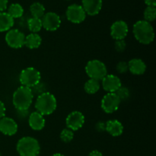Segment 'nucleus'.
Wrapping results in <instances>:
<instances>
[{
  "mask_svg": "<svg viewBox=\"0 0 156 156\" xmlns=\"http://www.w3.org/2000/svg\"><path fill=\"white\" fill-rule=\"evenodd\" d=\"M133 34L136 39L143 44H151L155 38L153 27L145 20L138 21L134 24Z\"/></svg>",
  "mask_w": 156,
  "mask_h": 156,
  "instance_id": "nucleus-1",
  "label": "nucleus"
},
{
  "mask_svg": "<svg viewBox=\"0 0 156 156\" xmlns=\"http://www.w3.org/2000/svg\"><path fill=\"white\" fill-rule=\"evenodd\" d=\"M33 98L31 88L21 85L14 92L12 102L17 111H26L31 105Z\"/></svg>",
  "mask_w": 156,
  "mask_h": 156,
  "instance_id": "nucleus-2",
  "label": "nucleus"
},
{
  "mask_svg": "<svg viewBox=\"0 0 156 156\" xmlns=\"http://www.w3.org/2000/svg\"><path fill=\"white\" fill-rule=\"evenodd\" d=\"M37 111L44 115H50L53 114L56 109V99L51 93L45 92L38 95L35 103Z\"/></svg>",
  "mask_w": 156,
  "mask_h": 156,
  "instance_id": "nucleus-3",
  "label": "nucleus"
},
{
  "mask_svg": "<svg viewBox=\"0 0 156 156\" xmlns=\"http://www.w3.org/2000/svg\"><path fill=\"white\" fill-rule=\"evenodd\" d=\"M16 149L20 156H37L41 147L36 139L25 136L18 140Z\"/></svg>",
  "mask_w": 156,
  "mask_h": 156,
  "instance_id": "nucleus-4",
  "label": "nucleus"
},
{
  "mask_svg": "<svg viewBox=\"0 0 156 156\" xmlns=\"http://www.w3.org/2000/svg\"><path fill=\"white\" fill-rule=\"evenodd\" d=\"M41 73L34 67H28L21 72L19 76V81L22 86L27 88H33L41 82Z\"/></svg>",
  "mask_w": 156,
  "mask_h": 156,
  "instance_id": "nucleus-5",
  "label": "nucleus"
},
{
  "mask_svg": "<svg viewBox=\"0 0 156 156\" xmlns=\"http://www.w3.org/2000/svg\"><path fill=\"white\" fill-rule=\"evenodd\" d=\"M85 72L90 79L100 81L108 74L106 66L98 59L89 61L85 66Z\"/></svg>",
  "mask_w": 156,
  "mask_h": 156,
  "instance_id": "nucleus-6",
  "label": "nucleus"
},
{
  "mask_svg": "<svg viewBox=\"0 0 156 156\" xmlns=\"http://www.w3.org/2000/svg\"><path fill=\"white\" fill-rule=\"evenodd\" d=\"M66 15L67 19L74 24H80L83 22L86 18V13L82 6L77 4H73L69 6Z\"/></svg>",
  "mask_w": 156,
  "mask_h": 156,
  "instance_id": "nucleus-7",
  "label": "nucleus"
},
{
  "mask_svg": "<svg viewBox=\"0 0 156 156\" xmlns=\"http://www.w3.org/2000/svg\"><path fill=\"white\" fill-rule=\"evenodd\" d=\"M120 99L116 93H108L101 100V108L107 114H112L117 111L120 105Z\"/></svg>",
  "mask_w": 156,
  "mask_h": 156,
  "instance_id": "nucleus-8",
  "label": "nucleus"
},
{
  "mask_svg": "<svg viewBox=\"0 0 156 156\" xmlns=\"http://www.w3.org/2000/svg\"><path fill=\"white\" fill-rule=\"evenodd\" d=\"M25 36L18 29H11L5 35V41L8 45L14 49H18L24 45Z\"/></svg>",
  "mask_w": 156,
  "mask_h": 156,
  "instance_id": "nucleus-9",
  "label": "nucleus"
},
{
  "mask_svg": "<svg viewBox=\"0 0 156 156\" xmlns=\"http://www.w3.org/2000/svg\"><path fill=\"white\" fill-rule=\"evenodd\" d=\"M42 26L48 31H55L57 30L61 24V19L59 15L53 12L44 14L41 18Z\"/></svg>",
  "mask_w": 156,
  "mask_h": 156,
  "instance_id": "nucleus-10",
  "label": "nucleus"
},
{
  "mask_svg": "<svg viewBox=\"0 0 156 156\" xmlns=\"http://www.w3.org/2000/svg\"><path fill=\"white\" fill-rule=\"evenodd\" d=\"M85 123V117L80 111H73L66 117V123L68 129L72 131H76L82 127Z\"/></svg>",
  "mask_w": 156,
  "mask_h": 156,
  "instance_id": "nucleus-11",
  "label": "nucleus"
},
{
  "mask_svg": "<svg viewBox=\"0 0 156 156\" xmlns=\"http://www.w3.org/2000/svg\"><path fill=\"white\" fill-rule=\"evenodd\" d=\"M129 27L124 21H117L112 24L111 27V34L116 41L123 40L127 35Z\"/></svg>",
  "mask_w": 156,
  "mask_h": 156,
  "instance_id": "nucleus-12",
  "label": "nucleus"
},
{
  "mask_svg": "<svg viewBox=\"0 0 156 156\" xmlns=\"http://www.w3.org/2000/svg\"><path fill=\"white\" fill-rule=\"evenodd\" d=\"M101 81L102 87L108 93H115L121 87V81L115 75L107 74Z\"/></svg>",
  "mask_w": 156,
  "mask_h": 156,
  "instance_id": "nucleus-13",
  "label": "nucleus"
},
{
  "mask_svg": "<svg viewBox=\"0 0 156 156\" xmlns=\"http://www.w3.org/2000/svg\"><path fill=\"white\" fill-rule=\"evenodd\" d=\"M18 131V124L10 117H4L0 119V132L6 136H13Z\"/></svg>",
  "mask_w": 156,
  "mask_h": 156,
  "instance_id": "nucleus-14",
  "label": "nucleus"
},
{
  "mask_svg": "<svg viewBox=\"0 0 156 156\" xmlns=\"http://www.w3.org/2000/svg\"><path fill=\"white\" fill-rule=\"evenodd\" d=\"M82 8L86 15L94 16L101 10L102 0H82Z\"/></svg>",
  "mask_w": 156,
  "mask_h": 156,
  "instance_id": "nucleus-15",
  "label": "nucleus"
},
{
  "mask_svg": "<svg viewBox=\"0 0 156 156\" xmlns=\"http://www.w3.org/2000/svg\"><path fill=\"white\" fill-rule=\"evenodd\" d=\"M28 123L32 129L39 131L44 129L45 126V119L42 114L38 113L37 111H35L29 115Z\"/></svg>",
  "mask_w": 156,
  "mask_h": 156,
  "instance_id": "nucleus-16",
  "label": "nucleus"
},
{
  "mask_svg": "<svg viewBox=\"0 0 156 156\" xmlns=\"http://www.w3.org/2000/svg\"><path fill=\"white\" fill-rule=\"evenodd\" d=\"M128 70L133 75H143L146 70V65L142 59H133L128 62Z\"/></svg>",
  "mask_w": 156,
  "mask_h": 156,
  "instance_id": "nucleus-17",
  "label": "nucleus"
},
{
  "mask_svg": "<svg viewBox=\"0 0 156 156\" xmlns=\"http://www.w3.org/2000/svg\"><path fill=\"white\" fill-rule=\"evenodd\" d=\"M106 129L108 133L111 134L113 136H119L123 132V126L122 123L117 120H108L106 123Z\"/></svg>",
  "mask_w": 156,
  "mask_h": 156,
  "instance_id": "nucleus-18",
  "label": "nucleus"
},
{
  "mask_svg": "<svg viewBox=\"0 0 156 156\" xmlns=\"http://www.w3.org/2000/svg\"><path fill=\"white\" fill-rule=\"evenodd\" d=\"M14 19L7 12H0V32L9 31L14 25Z\"/></svg>",
  "mask_w": 156,
  "mask_h": 156,
  "instance_id": "nucleus-19",
  "label": "nucleus"
},
{
  "mask_svg": "<svg viewBox=\"0 0 156 156\" xmlns=\"http://www.w3.org/2000/svg\"><path fill=\"white\" fill-rule=\"evenodd\" d=\"M42 39L41 36L36 33H31L25 37L24 45L29 49H37L41 46Z\"/></svg>",
  "mask_w": 156,
  "mask_h": 156,
  "instance_id": "nucleus-20",
  "label": "nucleus"
},
{
  "mask_svg": "<svg viewBox=\"0 0 156 156\" xmlns=\"http://www.w3.org/2000/svg\"><path fill=\"white\" fill-rule=\"evenodd\" d=\"M7 13L13 19H15V18H19L21 17H22L23 14H24V9L18 3H13V4L10 5V6L9 7Z\"/></svg>",
  "mask_w": 156,
  "mask_h": 156,
  "instance_id": "nucleus-21",
  "label": "nucleus"
},
{
  "mask_svg": "<svg viewBox=\"0 0 156 156\" xmlns=\"http://www.w3.org/2000/svg\"><path fill=\"white\" fill-rule=\"evenodd\" d=\"M30 12L33 18H42L45 14V8L41 3L34 2L30 6Z\"/></svg>",
  "mask_w": 156,
  "mask_h": 156,
  "instance_id": "nucleus-22",
  "label": "nucleus"
},
{
  "mask_svg": "<svg viewBox=\"0 0 156 156\" xmlns=\"http://www.w3.org/2000/svg\"><path fill=\"white\" fill-rule=\"evenodd\" d=\"M100 83H99V81L95 80V79H90L85 82V91H86L88 94H93L97 93L98 91L100 89Z\"/></svg>",
  "mask_w": 156,
  "mask_h": 156,
  "instance_id": "nucleus-23",
  "label": "nucleus"
},
{
  "mask_svg": "<svg viewBox=\"0 0 156 156\" xmlns=\"http://www.w3.org/2000/svg\"><path fill=\"white\" fill-rule=\"evenodd\" d=\"M27 26L28 28L32 33H37L43 27L42 21L41 18H30L27 20Z\"/></svg>",
  "mask_w": 156,
  "mask_h": 156,
  "instance_id": "nucleus-24",
  "label": "nucleus"
},
{
  "mask_svg": "<svg viewBox=\"0 0 156 156\" xmlns=\"http://www.w3.org/2000/svg\"><path fill=\"white\" fill-rule=\"evenodd\" d=\"M156 18V9L155 7L152 6H147L144 11V18L145 21L148 22H152L155 21Z\"/></svg>",
  "mask_w": 156,
  "mask_h": 156,
  "instance_id": "nucleus-25",
  "label": "nucleus"
},
{
  "mask_svg": "<svg viewBox=\"0 0 156 156\" xmlns=\"http://www.w3.org/2000/svg\"><path fill=\"white\" fill-rule=\"evenodd\" d=\"M73 137H74L73 131L69 129H62L60 133V139L64 143H69L73 140Z\"/></svg>",
  "mask_w": 156,
  "mask_h": 156,
  "instance_id": "nucleus-26",
  "label": "nucleus"
},
{
  "mask_svg": "<svg viewBox=\"0 0 156 156\" xmlns=\"http://www.w3.org/2000/svg\"><path fill=\"white\" fill-rule=\"evenodd\" d=\"M116 94L119 97V98L120 99V101H124L129 98V91L127 88H125V87H120L117 91H116Z\"/></svg>",
  "mask_w": 156,
  "mask_h": 156,
  "instance_id": "nucleus-27",
  "label": "nucleus"
},
{
  "mask_svg": "<svg viewBox=\"0 0 156 156\" xmlns=\"http://www.w3.org/2000/svg\"><path fill=\"white\" fill-rule=\"evenodd\" d=\"M115 49L117 52H123L124 51L125 49H126V44L125 43L124 40H118V41H116L115 44Z\"/></svg>",
  "mask_w": 156,
  "mask_h": 156,
  "instance_id": "nucleus-28",
  "label": "nucleus"
},
{
  "mask_svg": "<svg viewBox=\"0 0 156 156\" xmlns=\"http://www.w3.org/2000/svg\"><path fill=\"white\" fill-rule=\"evenodd\" d=\"M117 71L119 73H126L128 71V62H120L117 65Z\"/></svg>",
  "mask_w": 156,
  "mask_h": 156,
  "instance_id": "nucleus-29",
  "label": "nucleus"
},
{
  "mask_svg": "<svg viewBox=\"0 0 156 156\" xmlns=\"http://www.w3.org/2000/svg\"><path fill=\"white\" fill-rule=\"evenodd\" d=\"M34 88V89H31L33 94H34V93H38L40 95V94H42V93L45 92V91H44V84L41 83V82H39L37 85H36L34 87H33V88Z\"/></svg>",
  "mask_w": 156,
  "mask_h": 156,
  "instance_id": "nucleus-30",
  "label": "nucleus"
},
{
  "mask_svg": "<svg viewBox=\"0 0 156 156\" xmlns=\"http://www.w3.org/2000/svg\"><path fill=\"white\" fill-rule=\"evenodd\" d=\"M95 129H97L98 132H104V131H105V129H106V125H105V123L100 121L98 122V123H96Z\"/></svg>",
  "mask_w": 156,
  "mask_h": 156,
  "instance_id": "nucleus-31",
  "label": "nucleus"
},
{
  "mask_svg": "<svg viewBox=\"0 0 156 156\" xmlns=\"http://www.w3.org/2000/svg\"><path fill=\"white\" fill-rule=\"evenodd\" d=\"M8 6V0H0V12H4Z\"/></svg>",
  "mask_w": 156,
  "mask_h": 156,
  "instance_id": "nucleus-32",
  "label": "nucleus"
},
{
  "mask_svg": "<svg viewBox=\"0 0 156 156\" xmlns=\"http://www.w3.org/2000/svg\"><path fill=\"white\" fill-rule=\"evenodd\" d=\"M5 107L4 103L0 101V119L5 117Z\"/></svg>",
  "mask_w": 156,
  "mask_h": 156,
  "instance_id": "nucleus-33",
  "label": "nucleus"
},
{
  "mask_svg": "<svg viewBox=\"0 0 156 156\" xmlns=\"http://www.w3.org/2000/svg\"><path fill=\"white\" fill-rule=\"evenodd\" d=\"M145 3L147 5V6H152V7H155L156 5V0H144Z\"/></svg>",
  "mask_w": 156,
  "mask_h": 156,
  "instance_id": "nucleus-34",
  "label": "nucleus"
},
{
  "mask_svg": "<svg viewBox=\"0 0 156 156\" xmlns=\"http://www.w3.org/2000/svg\"><path fill=\"white\" fill-rule=\"evenodd\" d=\"M27 111L28 110H26V111H18V114H19V117L22 119L25 118L27 116Z\"/></svg>",
  "mask_w": 156,
  "mask_h": 156,
  "instance_id": "nucleus-35",
  "label": "nucleus"
},
{
  "mask_svg": "<svg viewBox=\"0 0 156 156\" xmlns=\"http://www.w3.org/2000/svg\"><path fill=\"white\" fill-rule=\"evenodd\" d=\"M88 156H103V155H102L101 152H99V151L94 150V151H92V152H90Z\"/></svg>",
  "mask_w": 156,
  "mask_h": 156,
  "instance_id": "nucleus-36",
  "label": "nucleus"
},
{
  "mask_svg": "<svg viewBox=\"0 0 156 156\" xmlns=\"http://www.w3.org/2000/svg\"><path fill=\"white\" fill-rule=\"evenodd\" d=\"M52 156H65V155H62V154H60V153H56V154H54V155H53Z\"/></svg>",
  "mask_w": 156,
  "mask_h": 156,
  "instance_id": "nucleus-37",
  "label": "nucleus"
},
{
  "mask_svg": "<svg viewBox=\"0 0 156 156\" xmlns=\"http://www.w3.org/2000/svg\"><path fill=\"white\" fill-rule=\"evenodd\" d=\"M66 1H70V0H66Z\"/></svg>",
  "mask_w": 156,
  "mask_h": 156,
  "instance_id": "nucleus-38",
  "label": "nucleus"
},
{
  "mask_svg": "<svg viewBox=\"0 0 156 156\" xmlns=\"http://www.w3.org/2000/svg\"><path fill=\"white\" fill-rule=\"evenodd\" d=\"M0 156H1V155H0Z\"/></svg>",
  "mask_w": 156,
  "mask_h": 156,
  "instance_id": "nucleus-39",
  "label": "nucleus"
},
{
  "mask_svg": "<svg viewBox=\"0 0 156 156\" xmlns=\"http://www.w3.org/2000/svg\"><path fill=\"white\" fill-rule=\"evenodd\" d=\"M37 156H38V155H37Z\"/></svg>",
  "mask_w": 156,
  "mask_h": 156,
  "instance_id": "nucleus-40",
  "label": "nucleus"
}]
</instances>
